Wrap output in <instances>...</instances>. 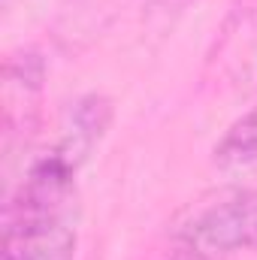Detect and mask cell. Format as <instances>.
I'll use <instances>...</instances> for the list:
<instances>
[{
	"label": "cell",
	"instance_id": "obj_1",
	"mask_svg": "<svg viewBox=\"0 0 257 260\" xmlns=\"http://www.w3.org/2000/svg\"><path fill=\"white\" fill-rule=\"evenodd\" d=\"M76 167L58 148L30 164L3 209V260H73Z\"/></svg>",
	"mask_w": 257,
	"mask_h": 260
},
{
	"label": "cell",
	"instance_id": "obj_5",
	"mask_svg": "<svg viewBox=\"0 0 257 260\" xmlns=\"http://www.w3.org/2000/svg\"><path fill=\"white\" fill-rule=\"evenodd\" d=\"M215 167L227 176H242L257 170V106L248 109L239 121L215 145Z\"/></svg>",
	"mask_w": 257,
	"mask_h": 260
},
{
	"label": "cell",
	"instance_id": "obj_4",
	"mask_svg": "<svg viewBox=\"0 0 257 260\" xmlns=\"http://www.w3.org/2000/svg\"><path fill=\"white\" fill-rule=\"evenodd\" d=\"M112 121V103L100 94L79 97L64 118V133L61 142L55 145L67 160L79 170V164L94 151V145L103 139V133Z\"/></svg>",
	"mask_w": 257,
	"mask_h": 260
},
{
	"label": "cell",
	"instance_id": "obj_2",
	"mask_svg": "<svg viewBox=\"0 0 257 260\" xmlns=\"http://www.w3.org/2000/svg\"><path fill=\"white\" fill-rule=\"evenodd\" d=\"M173 239L179 248L218 260L257 251V191L224 188L188 203L173 224Z\"/></svg>",
	"mask_w": 257,
	"mask_h": 260
},
{
	"label": "cell",
	"instance_id": "obj_3",
	"mask_svg": "<svg viewBox=\"0 0 257 260\" xmlns=\"http://www.w3.org/2000/svg\"><path fill=\"white\" fill-rule=\"evenodd\" d=\"M212 64L239 88H257V0H236L227 12Z\"/></svg>",
	"mask_w": 257,
	"mask_h": 260
},
{
	"label": "cell",
	"instance_id": "obj_6",
	"mask_svg": "<svg viewBox=\"0 0 257 260\" xmlns=\"http://www.w3.org/2000/svg\"><path fill=\"white\" fill-rule=\"evenodd\" d=\"M164 260H218V257H206V254H197V251H188V248H176L170 257Z\"/></svg>",
	"mask_w": 257,
	"mask_h": 260
}]
</instances>
